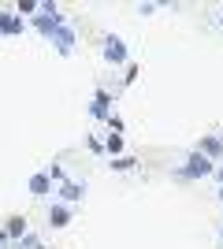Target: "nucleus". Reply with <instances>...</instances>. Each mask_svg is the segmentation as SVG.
Instances as JSON below:
<instances>
[{
	"mask_svg": "<svg viewBox=\"0 0 223 249\" xmlns=\"http://www.w3.org/2000/svg\"><path fill=\"white\" fill-rule=\"evenodd\" d=\"M220 201H223V190H220Z\"/></svg>",
	"mask_w": 223,
	"mask_h": 249,
	"instance_id": "9d476101",
	"label": "nucleus"
},
{
	"mask_svg": "<svg viewBox=\"0 0 223 249\" xmlns=\"http://www.w3.org/2000/svg\"><path fill=\"white\" fill-rule=\"evenodd\" d=\"M49 219H52V227H64V223H67V208H60V205H56L52 212H49Z\"/></svg>",
	"mask_w": 223,
	"mask_h": 249,
	"instance_id": "423d86ee",
	"label": "nucleus"
},
{
	"mask_svg": "<svg viewBox=\"0 0 223 249\" xmlns=\"http://www.w3.org/2000/svg\"><path fill=\"white\" fill-rule=\"evenodd\" d=\"M108 60H116V63H123L127 60V52H123V41H119V37H108Z\"/></svg>",
	"mask_w": 223,
	"mask_h": 249,
	"instance_id": "7ed1b4c3",
	"label": "nucleus"
},
{
	"mask_svg": "<svg viewBox=\"0 0 223 249\" xmlns=\"http://www.w3.org/2000/svg\"><path fill=\"white\" fill-rule=\"evenodd\" d=\"M30 190H34V194H41V197H45V194H49V175H37V178H34V182H30Z\"/></svg>",
	"mask_w": 223,
	"mask_h": 249,
	"instance_id": "0eeeda50",
	"label": "nucleus"
},
{
	"mask_svg": "<svg viewBox=\"0 0 223 249\" xmlns=\"http://www.w3.org/2000/svg\"><path fill=\"white\" fill-rule=\"evenodd\" d=\"M201 149H205V153H220V142H216V138H208V142H201Z\"/></svg>",
	"mask_w": 223,
	"mask_h": 249,
	"instance_id": "1a4fd4ad",
	"label": "nucleus"
},
{
	"mask_svg": "<svg viewBox=\"0 0 223 249\" xmlns=\"http://www.w3.org/2000/svg\"><path fill=\"white\" fill-rule=\"evenodd\" d=\"M208 171H212V164L205 156H190V164L182 167V175H208Z\"/></svg>",
	"mask_w": 223,
	"mask_h": 249,
	"instance_id": "f03ea898",
	"label": "nucleus"
},
{
	"mask_svg": "<svg viewBox=\"0 0 223 249\" xmlns=\"http://www.w3.org/2000/svg\"><path fill=\"white\" fill-rule=\"evenodd\" d=\"M41 30L49 34V37H56V45H60V52H71V45H74V37L67 30H60V26H56V19L49 22V19H41Z\"/></svg>",
	"mask_w": 223,
	"mask_h": 249,
	"instance_id": "f257e3e1",
	"label": "nucleus"
},
{
	"mask_svg": "<svg viewBox=\"0 0 223 249\" xmlns=\"http://www.w3.org/2000/svg\"><path fill=\"white\" fill-rule=\"evenodd\" d=\"M104 112H108V97L101 93V97H97V104H93V115H104Z\"/></svg>",
	"mask_w": 223,
	"mask_h": 249,
	"instance_id": "6e6552de",
	"label": "nucleus"
},
{
	"mask_svg": "<svg viewBox=\"0 0 223 249\" xmlns=\"http://www.w3.org/2000/svg\"><path fill=\"white\" fill-rule=\"evenodd\" d=\"M22 19H11V15H0V34H19Z\"/></svg>",
	"mask_w": 223,
	"mask_h": 249,
	"instance_id": "20e7f679",
	"label": "nucleus"
},
{
	"mask_svg": "<svg viewBox=\"0 0 223 249\" xmlns=\"http://www.w3.org/2000/svg\"><path fill=\"white\" fill-rule=\"evenodd\" d=\"M60 194H64V201H78L86 194V186H74V182H67L64 190H60Z\"/></svg>",
	"mask_w": 223,
	"mask_h": 249,
	"instance_id": "39448f33",
	"label": "nucleus"
}]
</instances>
